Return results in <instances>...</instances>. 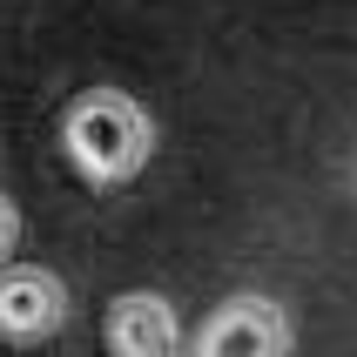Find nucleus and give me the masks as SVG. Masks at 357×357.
Returning <instances> with one entry per match:
<instances>
[{
  "instance_id": "obj_2",
  "label": "nucleus",
  "mask_w": 357,
  "mask_h": 357,
  "mask_svg": "<svg viewBox=\"0 0 357 357\" xmlns=\"http://www.w3.org/2000/svg\"><path fill=\"white\" fill-rule=\"evenodd\" d=\"M297 351V324L283 310L277 297H263V290H236V297H222L202 331L189 337V357H290Z\"/></svg>"
},
{
  "instance_id": "obj_1",
  "label": "nucleus",
  "mask_w": 357,
  "mask_h": 357,
  "mask_svg": "<svg viewBox=\"0 0 357 357\" xmlns=\"http://www.w3.org/2000/svg\"><path fill=\"white\" fill-rule=\"evenodd\" d=\"M61 155L88 189H121L135 182L155 155V121L135 95L121 88H88V95L68 101L61 115Z\"/></svg>"
},
{
  "instance_id": "obj_5",
  "label": "nucleus",
  "mask_w": 357,
  "mask_h": 357,
  "mask_svg": "<svg viewBox=\"0 0 357 357\" xmlns=\"http://www.w3.org/2000/svg\"><path fill=\"white\" fill-rule=\"evenodd\" d=\"M14 243H20V209L0 196V270H7V257H14Z\"/></svg>"
},
{
  "instance_id": "obj_4",
  "label": "nucleus",
  "mask_w": 357,
  "mask_h": 357,
  "mask_svg": "<svg viewBox=\"0 0 357 357\" xmlns=\"http://www.w3.org/2000/svg\"><path fill=\"white\" fill-rule=\"evenodd\" d=\"M101 344L108 357H189L182 344V317L162 290H128V297L108 303L101 317Z\"/></svg>"
},
{
  "instance_id": "obj_3",
  "label": "nucleus",
  "mask_w": 357,
  "mask_h": 357,
  "mask_svg": "<svg viewBox=\"0 0 357 357\" xmlns=\"http://www.w3.org/2000/svg\"><path fill=\"white\" fill-rule=\"evenodd\" d=\"M68 283L47 263H7L0 270V337L7 344H47L68 331Z\"/></svg>"
}]
</instances>
